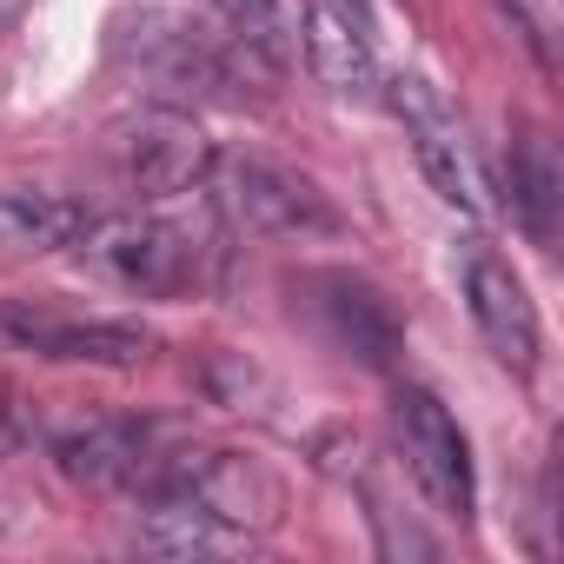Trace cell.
<instances>
[{"instance_id": "6da1fadb", "label": "cell", "mask_w": 564, "mask_h": 564, "mask_svg": "<svg viewBox=\"0 0 564 564\" xmlns=\"http://www.w3.org/2000/svg\"><path fill=\"white\" fill-rule=\"evenodd\" d=\"M67 252L80 272L107 279L120 293H140V300H173L199 286V239L160 213H94Z\"/></svg>"}, {"instance_id": "7a4b0ae2", "label": "cell", "mask_w": 564, "mask_h": 564, "mask_svg": "<svg viewBox=\"0 0 564 564\" xmlns=\"http://www.w3.org/2000/svg\"><path fill=\"white\" fill-rule=\"evenodd\" d=\"M140 491H180L193 498L206 518H219L239 538H265L286 518V485H279L259 458L246 452H219V445H180L160 458V471Z\"/></svg>"}, {"instance_id": "3957f363", "label": "cell", "mask_w": 564, "mask_h": 564, "mask_svg": "<svg viewBox=\"0 0 564 564\" xmlns=\"http://www.w3.org/2000/svg\"><path fill=\"white\" fill-rule=\"evenodd\" d=\"M107 160H113V173H120L127 193L173 199V193L206 186V173H213L219 153H213V140L199 133V120L186 107L153 100V107H140V113H127V120L107 127Z\"/></svg>"}, {"instance_id": "277c9868", "label": "cell", "mask_w": 564, "mask_h": 564, "mask_svg": "<svg viewBox=\"0 0 564 564\" xmlns=\"http://www.w3.org/2000/svg\"><path fill=\"white\" fill-rule=\"evenodd\" d=\"M120 61H133L140 80L160 87L166 107H186V100H239V41L219 47L213 34L173 21V14H140L120 41Z\"/></svg>"}, {"instance_id": "5b68a950", "label": "cell", "mask_w": 564, "mask_h": 564, "mask_svg": "<svg viewBox=\"0 0 564 564\" xmlns=\"http://www.w3.org/2000/svg\"><path fill=\"white\" fill-rule=\"evenodd\" d=\"M392 445H399V465H405V478L419 485V498H425L438 518L471 524V505H478L471 445H465V432H458V419L445 412L438 392L399 386V399H392Z\"/></svg>"}, {"instance_id": "8992f818", "label": "cell", "mask_w": 564, "mask_h": 564, "mask_svg": "<svg viewBox=\"0 0 564 564\" xmlns=\"http://www.w3.org/2000/svg\"><path fill=\"white\" fill-rule=\"evenodd\" d=\"M392 113H399L425 180L438 186V199L458 206V213H491V180H485V160H478V140H471L465 113L419 74L392 80Z\"/></svg>"}, {"instance_id": "52a82bcc", "label": "cell", "mask_w": 564, "mask_h": 564, "mask_svg": "<svg viewBox=\"0 0 564 564\" xmlns=\"http://www.w3.org/2000/svg\"><path fill=\"white\" fill-rule=\"evenodd\" d=\"M206 180H213V193H219V206H226V219H232L239 232H259V239L339 232L333 199H326L306 173H293V166H272V160L239 153V160H213Z\"/></svg>"}, {"instance_id": "ba28073f", "label": "cell", "mask_w": 564, "mask_h": 564, "mask_svg": "<svg viewBox=\"0 0 564 564\" xmlns=\"http://www.w3.org/2000/svg\"><path fill=\"white\" fill-rule=\"evenodd\" d=\"M458 286H465L471 326H478V339L491 346V359H498L505 372L524 379V372L538 366L544 326H538V306H531V293H524L518 265L498 259L491 246H465V259H458Z\"/></svg>"}, {"instance_id": "9c48e42d", "label": "cell", "mask_w": 564, "mask_h": 564, "mask_svg": "<svg viewBox=\"0 0 564 564\" xmlns=\"http://www.w3.org/2000/svg\"><path fill=\"white\" fill-rule=\"evenodd\" d=\"M0 339H14L21 352H41V359H74V366H107V372H140L153 359V333H140V326L54 319V313H28V306L0 313Z\"/></svg>"}, {"instance_id": "30bf717a", "label": "cell", "mask_w": 564, "mask_h": 564, "mask_svg": "<svg viewBox=\"0 0 564 564\" xmlns=\"http://www.w3.org/2000/svg\"><path fill=\"white\" fill-rule=\"evenodd\" d=\"M160 458H166L160 432L133 425V419H94V425H74L67 438H54V465L87 491H140L160 471Z\"/></svg>"}, {"instance_id": "8fae6325", "label": "cell", "mask_w": 564, "mask_h": 564, "mask_svg": "<svg viewBox=\"0 0 564 564\" xmlns=\"http://www.w3.org/2000/svg\"><path fill=\"white\" fill-rule=\"evenodd\" d=\"M133 544L153 551V557H226L252 538L226 531L219 518H206L193 498L180 491H140V524H133Z\"/></svg>"}, {"instance_id": "7c38bea8", "label": "cell", "mask_w": 564, "mask_h": 564, "mask_svg": "<svg viewBox=\"0 0 564 564\" xmlns=\"http://www.w3.org/2000/svg\"><path fill=\"white\" fill-rule=\"evenodd\" d=\"M300 67L346 94V100H366L379 87V67H372V47H366V28H352L339 8H306V47H300Z\"/></svg>"}, {"instance_id": "4fadbf2b", "label": "cell", "mask_w": 564, "mask_h": 564, "mask_svg": "<svg viewBox=\"0 0 564 564\" xmlns=\"http://www.w3.org/2000/svg\"><path fill=\"white\" fill-rule=\"evenodd\" d=\"M319 306H326V326H333V339L352 352V359H366V366H386L392 352H399V319H392V306L366 286V279H346V272H326L319 279Z\"/></svg>"}, {"instance_id": "5bb4252c", "label": "cell", "mask_w": 564, "mask_h": 564, "mask_svg": "<svg viewBox=\"0 0 564 564\" xmlns=\"http://www.w3.org/2000/svg\"><path fill=\"white\" fill-rule=\"evenodd\" d=\"M87 219L94 213L80 199L8 186V193H0V252H67Z\"/></svg>"}, {"instance_id": "9a60e30c", "label": "cell", "mask_w": 564, "mask_h": 564, "mask_svg": "<svg viewBox=\"0 0 564 564\" xmlns=\"http://www.w3.org/2000/svg\"><path fill=\"white\" fill-rule=\"evenodd\" d=\"M226 14L232 41L252 54V61H272V67H300V47H306V0H213Z\"/></svg>"}, {"instance_id": "2e32d148", "label": "cell", "mask_w": 564, "mask_h": 564, "mask_svg": "<svg viewBox=\"0 0 564 564\" xmlns=\"http://www.w3.org/2000/svg\"><path fill=\"white\" fill-rule=\"evenodd\" d=\"M511 193H518V213L531 226L538 246H551V206H557V166H551V147L544 140H524L518 166H511Z\"/></svg>"}, {"instance_id": "e0dca14e", "label": "cell", "mask_w": 564, "mask_h": 564, "mask_svg": "<svg viewBox=\"0 0 564 564\" xmlns=\"http://www.w3.org/2000/svg\"><path fill=\"white\" fill-rule=\"evenodd\" d=\"M28 8H34V0H0V34H8V28L28 14Z\"/></svg>"}, {"instance_id": "ac0fdd59", "label": "cell", "mask_w": 564, "mask_h": 564, "mask_svg": "<svg viewBox=\"0 0 564 564\" xmlns=\"http://www.w3.org/2000/svg\"><path fill=\"white\" fill-rule=\"evenodd\" d=\"M333 8H339V14H346L352 28H366V0H333Z\"/></svg>"}, {"instance_id": "d6986e66", "label": "cell", "mask_w": 564, "mask_h": 564, "mask_svg": "<svg viewBox=\"0 0 564 564\" xmlns=\"http://www.w3.org/2000/svg\"><path fill=\"white\" fill-rule=\"evenodd\" d=\"M0 452H8V419H0Z\"/></svg>"}, {"instance_id": "ffe728a7", "label": "cell", "mask_w": 564, "mask_h": 564, "mask_svg": "<svg viewBox=\"0 0 564 564\" xmlns=\"http://www.w3.org/2000/svg\"><path fill=\"white\" fill-rule=\"evenodd\" d=\"M505 8H531V0H505Z\"/></svg>"}]
</instances>
